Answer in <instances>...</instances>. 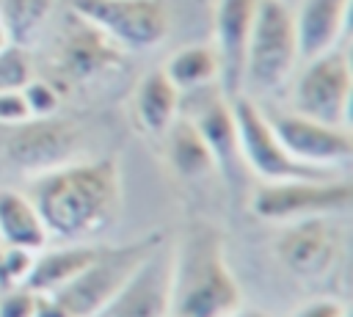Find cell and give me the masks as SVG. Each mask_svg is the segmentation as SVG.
Returning <instances> with one entry per match:
<instances>
[{
    "label": "cell",
    "mask_w": 353,
    "mask_h": 317,
    "mask_svg": "<svg viewBox=\"0 0 353 317\" xmlns=\"http://www.w3.org/2000/svg\"><path fill=\"white\" fill-rule=\"evenodd\" d=\"M55 0H0V19L14 44L25 47L33 41L47 22Z\"/></svg>",
    "instance_id": "7402d4cb"
},
{
    "label": "cell",
    "mask_w": 353,
    "mask_h": 317,
    "mask_svg": "<svg viewBox=\"0 0 353 317\" xmlns=\"http://www.w3.org/2000/svg\"><path fill=\"white\" fill-rule=\"evenodd\" d=\"M30 77H33V66H30L25 47H19L14 41L6 44L0 50V91H17Z\"/></svg>",
    "instance_id": "603a6c76"
},
{
    "label": "cell",
    "mask_w": 353,
    "mask_h": 317,
    "mask_svg": "<svg viewBox=\"0 0 353 317\" xmlns=\"http://www.w3.org/2000/svg\"><path fill=\"white\" fill-rule=\"evenodd\" d=\"M276 259L292 276L309 281L328 276L345 256V234L328 215L290 221L276 237Z\"/></svg>",
    "instance_id": "9c48e42d"
},
{
    "label": "cell",
    "mask_w": 353,
    "mask_h": 317,
    "mask_svg": "<svg viewBox=\"0 0 353 317\" xmlns=\"http://www.w3.org/2000/svg\"><path fill=\"white\" fill-rule=\"evenodd\" d=\"M232 317H270V314H265V311H259V309H243V306H240Z\"/></svg>",
    "instance_id": "f546056e"
},
{
    "label": "cell",
    "mask_w": 353,
    "mask_h": 317,
    "mask_svg": "<svg viewBox=\"0 0 353 317\" xmlns=\"http://www.w3.org/2000/svg\"><path fill=\"white\" fill-rule=\"evenodd\" d=\"M25 119H30V116H28V108H25V102H22L19 88H17V91H0V124L17 127V124H22Z\"/></svg>",
    "instance_id": "83f0119b"
},
{
    "label": "cell",
    "mask_w": 353,
    "mask_h": 317,
    "mask_svg": "<svg viewBox=\"0 0 353 317\" xmlns=\"http://www.w3.org/2000/svg\"><path fill=\"white\" fill-rule=\"evenodd\" d=\"M232 102V116L237 127V143H240V157L243 165L251 168L262 182H281V179H306V176H334V171L312 168L298 163L295 157L287 154L276 132L270 130L262 108L243 94L229 96Z\"/></svg>",
    "instance_id": "52a82bcc"
},
{
    "label": "cell",
    "mask_w": 353,
    "mask_h": 317,
    "mask_svg": "<svg viewBox=\"0 0 353 317\" xmlns=\"http://www.w3.org/2000/svg\"><path fill=\"white\" fill-rule=\"evenodd\" d=\"M33 317H69V314H66L50 295H39V303H36Z\"/></svg>",
    "instance_id": "f1b7e54d"
},
{
    "label": "cell",
    "mask_w": 353,
    "mask_h": 317,
    "mask_svg": "<svg viewBox=\"0 0 353 317\" xmlns=\"http://www.w3.org/2000/svg\"><path fill=\"white\" fill-rule=\"evenodd\" d=\"M39 295L28 287H14L0 292V317H33Z\"/></svg>",
    "instance_id": "484cf974"
},
{
    "label": "cell",
    "mask_w": 353,
    "mask_h": 317,
    "mask_svg": "<svg viewBox=\"0 0 353 317\" xmlns=\"http://www.w3.org/2000/svg\"><path fill=\"white\" fill-rule=\"evenodd\" d=\"M19 94H22V102H25L30 119L55 116L58 108H61V94H58V88H55L50 80H36V77H30V80L19 88Z\"/></svg>",
    "instance_id": "cb8c5ba5"
},
{
    "label": "cell",
    "mask_w": 353,
    "mask_h": 317,
    "mask_svg": "<svg viewBox=\"0 0 353 317\" xmlns=\"http://www.w3.org/2000/svg\"><path fill=\"white\" fill-rule=\"evenodd\" d=\"M163 135H165V157L179 176L199 179L215 168V160L190 119L176 113V119L168 124V130Z\"/></svg>",
    "instance_id": "ffe728a7"
},
{
    "label": "cell",
    "mask_w": 353,
    "mask_h": 317,
    "mask_svg": "<svg viewBox=\"0 0 353 317\" xmlns=\"http://www.w3.org/2000/svg\"><path fill=\"white\" fill-rule=\"evenodd\" d=\"M77 143H80V135L72 121H63L58 116L25 119L8 135L6 154L17 168L33 176L74 160Z\"/></svg>",
    "instance_id": "7c38bea8"
},
{
    "label": "cell",
    "mask_w": 353,
    "mask_h": 317,
    "mask_svg": "<svg viewBox=\"0 0 353 317\" xmlns=\"http://www.w3.org/2000/svg\"><path fill=\"white\" fill-rule=\"evenodd\" d=\"M99 248L83 245V243H69L61 248H41L33 254V265L28 273L25 287L33 289L36 295H52L61 287H66L94 256Z\"/></svg>",
    "instance_id": "e0dca14e"
},
{
    "label": "cell",
    "mask_w": 353,
    "mask_h": 317,
    "mask_svg": "<svg viewBox=\"0 0 353 317\" xmlns=\"http://www.w3.org/2000/svg\"><path fill=\"white\" fill-rule=\"evenodd\" d=\"M124 50L110 41L99 28L88 19L69 11V22L63 25L58 50H55V69L69 83H88L97 80L116 66H121Z\"/></svg>",
    "instance_id": "4fadbf2b"
},
{
    "label": "cell",
    "mask_w": 353,
    "mask_h": 317,
    "mask_svg": "<svg viewBox=\"0 0 353 317\" xmlns=\"http://www.w3.org/2000/svg\"><path fill=\"white\" fill-rule=\"evenodd\" d=\"M69 11L88 19L124 52L157 47L171 25L163 0H72Z\"/></svg>",
    "instance_id": "ba28073f"
},
{
    "label": "cell",
    "mask_w": 353,
    "mask_h": 317,
    "mask_svg": "<svg viewBox=\"0 0 353 317\" xmlns=\"http://www.w3.org/2000/svg\"><path fill=\"white\" fill-rule=\"evenodd\" d=\"M168 317H171V314H168Z\"/></svg>",
    "instance_id": "1f68e13d"
},
{
    "label": "cell",
    "mask_w": 353,
    "mask_h": 317,
    "mask_svg": "<svg viewBox=\"0 0 353 317\" xmlns=\"http://www.w3.org/2000/svg\"><path fill=\"white\" fill-rule=\"evenodd\" d=\"M163 72L176 85V91L182 94V91H196V88L212 85L221 74V63H218L215 47L190 44V47H182L179 52H174L165 61Z\"/></svg>",
    "instance_id": "44dd1931"
},
{
    "label": "cell",
    "mask_w": 353,
    "mask_h": 317,
    "mask_svg": "<svg viewBox=\"0 0 353 317\" xmlns=\"http://www.w3.org/2000/svg\"><path fill=\"white\" fill-rule=\"evenodd\" d=\"M347 14L350 0H298L292 11L298 58L309 61L334 50L347 28Z\"/></svg>",
    "instance_id": "2e32d148"
},
{
    "label": "cell",
    "mask_w": 353,
    "mask_h": 317,
    "mask_svg": "<svg viewBox=\"0 0 353 317\" xmlns=\"http://www.w3.org/2000/svg\"><path fill=\"white\" fill-rule=\"evenodd\" d=\"M190 94L193 105L179 102V116L190 119L199 130V135L204 138L215 168H221L229 179L237 176V171L243 168V157H240V143H237V127H234V116H232V102L223 91L212 85L196 88V91H182Z\"/></svg>",
    "instance_id": "5bb4252c"
},
{
    "label": "cell",
    "mask_w": 353,
    "mask_h": 317,
    "mask_svg": "<svg viewBox=\"0 0 353 317\" xmlns=\"http://www.w3.org/2000/svg\"><path fill=\"white\" fill-rule=\"evenodd\" d=\"M160 243V237H146L132 245L121 248H99L97 256L58 292L50 298L69 314V317H94L124 284V278L132 273V267L143 259V254Z\"/></svg>",
    "instance_id": "5b68a950"
},
{
    "label": "cell",
    "mask_w": 353,
    "mask_h": 317,
    "mask_svg": "<svg viewBox=\"0 0 353 317\" xmlns=\"http://www.w3.org/2000/svg\"><path fill=\"white\" fill-rule=\"evenodd\" d=\"M298 63L292 8L284 0H256L245 44L243 83L256 94H276L287 85Z\"/></svg>",
    "instance_id": "3957f363"
},
{
    "label": "cell",
    "mask_w": 353,
    "mask_h": 317,
    "mask_svg": "<svg viewBox=\"0 0 353 317\" xmlns=\"http://www.w3.org/2000/svg\"><path fill=\"white\" fill-rule=\"evenodd\" d=\"M28 198L39 209L50 237L80 243L108 229L121 204L116 160H69L33 174Z\"/></svg>",
    "instance_id": "6da1fadb"
},
{
    "label": "cell",
    "mask_w": 353,
    "mask_h": 317,
    "mask_svg": "<svg viewBox=\"0 0 353 317\" xmlns=\"http://www.w3.org/2000/svg\"><path fill=\"white\" fill-rule=\"evenodd\" d=\"M6 44H11V36H8V30H6V25H3V19H0V50H3Z\"/></svg>",
    "instance_id": "4dcf8cb0"
},
{
    "label": "cell",
    "mask_w": 353,
    "mask_h": 317,
    "mask_svg": "<svg viewBox=\"0 0 353 317\" xmlns=\"http://www.w3.org/2000/svg\"><path fill=\"white\" fill-rule=\"evenodd\" d=\"M30 265H33V251L0 245V292L25 287Z\"/></svg>",
    "instance_id": "d4e9b609"
},
{
    "label": "cell",
    "mask_w": 353,
    "mask_h": 317,
    "mask_svg": "<svg viewBox=\"0 0 353 317\" xmlns=\"http://www.w3.org/2000/svg\"><path fill=\"white\" fill-rule=\"evenodd\" d=\"M353 187L336 176H306L262 182L251 193V209L262 221L290 223L314 215H334L350 207Z\"/></svg>",
    "instance_id": "277c9868"
},
{
    "label": "cell",
    "mask_w": 353,
    "mask_h": 317,
    "mask_svg": "<svg viewBox=\"0 0 353 317\" xmlns=\"http://www.w3.org/2000/svg\"><path fill=\"white\" fill-rule=\"evenodd\" d=\"M290 317H347V306L336 298H312L301 303Z\"/></svg>",
    "instance_id": "4316f807"
},
{
    "label": "cell",
    "mask_w": 353,
    "mask_h": 317,
    "mask_svg": "<svg viewBox=\"0 0 353 317\" xmlns=\"http://www.w3.org/2000/svg\"><path fill=\"white\" fill-rule=\"evenodd\" d=\"M179 113V91L163 69L146 72L135 88V119L141 130L163 135Z\"/></svg>",
    "instance_id": "d6986e66"
},
{
    "label": "cell",
    "mask_w": 353,
    "mask_h": 317,
    "mask_svg": "<svg viewBox=\"0 0 353 317\" xmlns=\"http://www.w3.org/2000/svg\"><path fill=\"white\" fill-rule=\"evenodd\" d=\"M171 245L154 243L94 317H168Z\"/></svg>",
    "instance_id": "8fae6325"
},
{
    "label": "cell",
    "mask_w": 353,
    "mask_h": 317,
    "mask_svg": "<svg viewBox=\"0 0 353 317\" xmlns=\"http://www.w3.org/2000/svg\"><path fill=\"white\" fill-rule=\"evenodd\" d=\"M50 234L44 229V221L28 193L0 187V245L25 248V251H41L47 245Z\"/></svg>",
    "instance_id": "ac0fdd59"
},
{
    "label": "cell",
    "mask_w": 353,
    "mask_h": 317,
    "mask_svg": "<svg viewBox=\"0 0 353 317\" xmlns=\"http://www.w3.org/2000/svg\"><path fill=\"white\" fill-rule=\"evenodd\" d=\"M256 0H218L215 8V52L221 63V91L226 96L240 94L243 88V66H245V44L254 22Z\"/></svg>",
    "instance_id": "9a60e30c"
},
{
    "label": "cell",
    "mask_w": 353,
    "mask_h": 317,
    "mask_svg": "<svg viewBox=\"0 0 353 317\" xmlns=\"http://www.w3.org/2000/svg\"><path fill=\"white\" fill-rule=\"evenodd\" d=\"M353 72L347 52L334 47L306 61L292 83V110L323 124L347 127Z\"/></svg>",
    "instance_id": "8992f818"
},
{
    "label": "cell",
    "mask_w": 353,
    "mask_h": 317,
    "mask_svg": "<svg viewBox=\"0 0 353 317\" xmlns=\"http://www.w3.org/2000/svg\"><path fill=\"white\" fill-rule=\"evenodd\" d=\"M243 292L226 265L223 237L207 223H193L171 248V317H232Z\"/></svg>",
    "instance_id": "7a4b0ae2"
},
{
    "label": "cell",
    "mask_w": 353,
    "mask_h": 317,
    "mask_svg": "<svg viewBox=\"0 0 353 317\" xmlns=\"http://www.w3.org/2000/svg\"><path fill=\"white\" fill-rule=\"evenodd\" d=\"M265 119L281 146L287 149L290 157H295L303 165L334 171L345 165L353 154V138L347 127H334L323 124L317 119L301 116L295 110H265Z\"/></svg>",
    "instance_id": "30bf717a"
}]
</instances>
